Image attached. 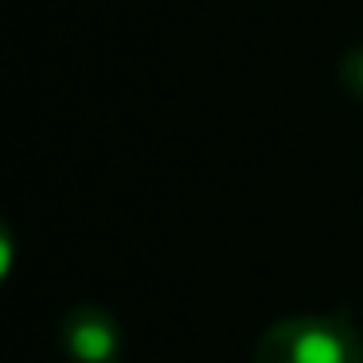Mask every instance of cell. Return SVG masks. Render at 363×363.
<instances>
[{
    "label": "cell",
    "mask_w": 363,
    "mask_h": 363,
    "mask_svg": "<svg viewBox=\"0 0 363 363\" xmlns=\"http://www.w3.org/2000/svg\"><path fill=\"white\" fill-rule=\"evenodd\" d=\"M254 363H363V344L344 320L293 316L262 332Z\"/></svg>",
    "instance_id": "1"
},
{
    "label": "cell",
    "mask_w": 363,
    "mask_h": 363,
    "mask_svg": "<svg viewBox=\"0 0 363 363\" xmlns=\"http://www.w3.org/2000/svg\"><path fill=\"white\" fill-rule=\"evenodd\" d=\"M63 344L79 363H110L121 347V336L102 308L82 305L63 320Z\"/></svg>",
    "instance_id": "2"
},
{
    "label": "cell",
    "mask_w": 363,
    "mask_h": 363,
    "mask_svg": "<svg viewBox=\"0 0 363 363\" xmlns=\"http://www.w3.org/2000/svg\"><path fill=\"white\" fill-rule=\"evenodd\" d=\"M340 82H344L347 94L363 102V48H355L344 55V63H340Z\"/></svg>",
    "instance_id": "3"
}]
</instances>
